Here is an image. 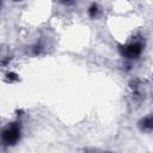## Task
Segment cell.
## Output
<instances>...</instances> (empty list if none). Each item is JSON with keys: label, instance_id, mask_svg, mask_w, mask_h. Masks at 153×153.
<instances>
[{"label": "cell", "instance_id": "obj_1", "mask_svg": "<svg viewBox=\"0 0 153 153\" xmlns=\"http://www.w3.org/2000/svg\"><path fill=\"white\" fill-rule=\"evenodd\" d=\"M20 137V128L17 123H12L1 133V140L5 145H14Z\"/></svg>", "mask_w": 153, "mask_h": 153}, {"label": "cell", "instance_id": "obj_5", "mask_svg": "<svg viewBox=\"0 0 153 153\" xmlns=\"http://www.w3.org/2000/svg\"><path fill=\"white\" fill-rule=\"evenodd\" d=\"M6 76H7L8 80H17V79H18V78H17V74H14V73H7Z\"/></svg>", "mask_w": 153, "mask_h": 153}, {"label": "cell", "instance_id": "obj_3", "mask_svg": "<svg viewBox=\"0 0 153 153\" xmlns=\"http://www.w3.org/2000/svg\"><path fill=\"white\" fill-rule=\"evenodd\" d=\"M140 126H141V128L145 129V130H151L152 127H153V120H152V116L145 117V118L140 122Z\"/></svg>", "mask_w": 153, "mask_h": 153}, {"label": "cell", "instance_id": "obj_4", "mask_svg": "<svg viewBox=\"0 0 153 153\" xmlns=\"http://www.w3.org/2000/svg\"><path fill=\"white\" fill-rule=\"evenodd\" d=\"M98 13H99L98 5H97V4H92V5H91V7L88 8V14H90V17L96 18V17L98 16Z\"/></svg>", "mask_w": 153, "mask_h": 153}, {"label": "cell", "instance_id": "obj_2", "mask_svg": "<svg viewBox=\"0 0 153 153\" xmlns=\"http://www.w3.org/2000/svg\"><path fill=\"white\" fill-rule=\"evenodd\" d=\"M121 51V55L123 57H127V59H136L141 55L142 53V44L139 43V42H134V43H130V44H127L124 47H121L120 49Z\"/></svg>", "mask_w": 153, "mask_h": 153}]
</instances>
